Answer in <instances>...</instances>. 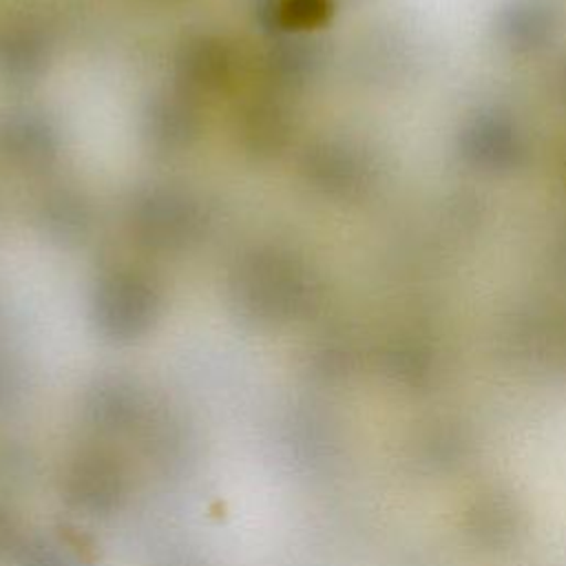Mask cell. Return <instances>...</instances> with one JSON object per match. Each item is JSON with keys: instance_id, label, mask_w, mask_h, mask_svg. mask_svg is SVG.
I'll list each match as a JSON object with an SVG mask.
<instances>
[{"instance_id": "cell-1", "label": "cell", "mask_w": 566, "mask_h": 566, "mask_svg": "<svg viewBox=\"0 0 566 566\" xmlns=\"http://www.w3.org/2000/svg\"><path fill=\"white\" fill-rule=\"evenodd\" d=\"M69 491L80 506L102 511L117 500L122 491V478L108 458L91 455L75 464L69 480Z\"/></svg>"}, {"instance_id": "cell-2", "label": "cell", "mask_w": 566, "mask_h": 566, "mask_svg": "<svg viewBox=\"0 0 566 566\" xmlns=\"http://www.w3.org/2000/svg\"><path fill=\"white\" fill-rule=\"evenodd\" d=\"M13 544V526L11 520L0 511V555Z\"/></svg>"}]
</instances>
